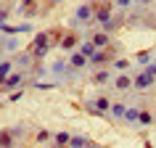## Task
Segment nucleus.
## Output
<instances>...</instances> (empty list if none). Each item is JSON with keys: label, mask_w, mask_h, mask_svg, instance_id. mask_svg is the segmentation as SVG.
<instances>
[{"label": "nucleus", "mask_w": 156, "mask_h": 148, "mask_svg": "<svg viewBox=\"0 0 156 148\" xmlns=\"http://www.w3.org/2000/svg\"><path fill=\"white\" fill-rule=\"evenodd\" d=\"M111 19H114V5H111L108 0H103L101 5H95V24L103 26V24H108Z\"/></svg>", "instance_id": "obj_1"}, {"label": "nucleus", "mask_w": 156, "mask_h": 148, "mask_svg": "<svg viewBox=\"0 0 156 148\" xmlns=\"http://www.w3.org/2000/svg\"><path fill=\"white\" fill-rule=\"evenodd\" d=\"M74 21L77 24H90V21H95V5H90V3L80 5V8L74 11Z\"/></svg>", "instance_id": "obj_2"}, {"label": "nucleus", "mask_w": 156, "mask_h": 148, "mask_svg": "<svg viewBox=\"0 0 156 148\" xmlns=\"http://www.w3.org/2000/svg\"><path fill=\"white\" fill-rule=\"evenodd\" d=\"M151 85H156V79L151 77L148 72H140V74H135V87L138 90H148Z\"/></svg>", "instance_id": "obj_3"}, {"label": "nucleus", "mask_w": 156, "mask_h": 148, "mask_svg": "<svg viewBox=\"0 0 156 148\" xmlns=\"http://www.w3.org/2000/svg\"><path fill=\"white\" fill-rule=\"evenodd\" d=\"M90 42H93V45H95V50H103V48H106V45H108V42H111V37H108V34L103 32V29H101V32H93Z\"/></svg>", "instance_id": "obj_4"}, {"label": "nucleus", "mask_w": 156, "mask_h": 148, "mask_svg": "<svg viewBox=\"0 0 156 148\" xmlns=\"http://www.w3.org/2000/svg\"><path fill=\"white\" fill-rule=\"evenodd\" d=\"M111 106H114V103H111V100L106 98V95H98V98H95V103H93V111H98V114H106V111H111Z\"/></svg>", "instance_id": "obj_5"}, {"label": "nucleus", "mask_w": 156, "mask_h": 148, "mask_svg": "<svg viewBox=\"0 0 156 148\" xmlns=\"http://www.w3.org/2000/svg\"><path fill=\"white\" fill-rule=\"evenodd\" d=\"M108 61H111V53H108V50H95V53L90 56V64L95 66V69L103 66V64H108Z\"/></svg>", "instance_id": "obj_6"}, {"label": "nucleus", "mask_w": 156, "mask_h": 148, "mask_svg": "<svg viewBox=\"0 0 156 148\" xmlns=\"http://www.w3.org/2000/svg\"><path fill=\"white\" fill-rule=\"evenodd\" d=\"M87 64H90V58L82 56L80 50H77V53H72V61H69V66H72V69H82V66H87Z\"/></svg>", "instance_id": "obj_7"}, {"label": "nucleus", "mask_w": 156, "mask_h": 148, "mask_svg": "<svg viewBox=\"0 0 156 148\" xmlns=\"http://www.w3.org/2000/svg\"><path fill=\"white\" fill-rule=\"evenodd\" d=\"M19 82H21V74H8V77H5V79H3V90L8 93V90H13V87H19Z\"/></svg>", "instance_id": "obj_8"}, {"label": "nucleus", "mask_w": 156, "mask_h": 148, "mask_svg": "<svg viewBox=\"0 0 156 148\" xmlns=\"http://www.w3.org/2000/svg\"><path fill=\"white\" fill-rule=\"evenodd\" d=\"M132 85H135V79H130L127 74H119V77L114 79V87H116V90H130Z\"/></svg>", "instance_id": "obj_9"}, {"label": "nucleus", "mask_w": 156, "mask_h": 148, "mask_svg": "<svg viewBox=\"0 0 156 148\" xmlns=\"http://www.w3.org/2000/svg\"><path fill=\"white\" fill-rule=\"evenodd\" d=\"M77 42H80V37L69 32V34H64V37H61V42H58V45H61L64 50H74V45H77Z\"/></svg>", "instance_id": "obj_10"}, {"label": "nucleus", "mask_w": 156, "mask_h": 148, "mask_svg": "<svg viewBox=\"0 0 156 148\" xmlns=\"http://www.w3.org/2000/svg\"><path fill=\"white\" fill-rule=\"evenodd\" d=\"M72 143V135L69 132H56V138H53V148H66Z\"/></svg>", "instance_id": "obj_11"}, {"label": "nucleus", "mask_w": 156, "mask_h": 148, "mask_svg": "<svg viewBox=\"0 0 156 148\" xmlns=\"http://www.w3.org/2000/svg\"><path fill=\"white\" fill-rule=\"evenodd\" d=\"M108 79H111V74H108L106 69H98V72L93 74V85H106Z\"/></svg>", "instance_id": "obj_12"}, {"label": "nucleus", "mask_w": 156, "mask_h": 148, "mask_svg": "<svg viewBox=\"0 0 156 148\" xmlns=\"http://www.w3.org/2000/svg\"><path fill=\"white\" fill-rule=\"evenodd\" d=\"M127 108H130L127 103H119V100H116L114 106H111V114H114L116 119H124V114H127Z\"/></svg>", "instance_id": "obj_13"}, {"label": "nucleus", "mask_w": 156, "mask_h": 148, "mask_svg": "<svg viewBox=\"0 0 156 148\" xmlns=\"http://www.w3.org/2000/svg\"><path fill=\"white\" fill-rule=\"evenodd\" d=\"M119 24H122V16L116 13V16L111 19L108 24H103V26H101V29H103V32H106V34H111V32H114V29H116V26H119Z\"/></svg>", "instance_id": "obj_14"}, {"label": "nucleus", "mask_w": 156, "mask_h": 148, "mask_svg": "<svg viewBox=\"0 0 156 148\" xmlns=\"http://www.w3.org/2000/svg\"><path fill=\"white\" fill-rule=\"evenodd\" d=\"M0 146L3 148H13V140H11V132L3 130V135H0Z\"/></svg>", "instance_id": "obj_15"}, {"label": "nucleus", "mask_w": 156, "mask_h": 148, "mask_svg": "<svg viewBox=\"0 0 156 148\" xmlns=\"http://www.w3.org/2000/svg\"><path fill=\"white\" fill-rule=\"evenodd\" d=\"M138 116H140V108H127V114H124V119H127V122H138Z\"/></svg>", "instance_id": "obj_16"}, {"label": "nucleus", "mask_w": 156, "mask_h": 148, "mask_svg": "<svg viewBox=\"0 0 156 148\" xmlns=\"http://www.w3.org/2000/svg\"><path fill=\"white\" fill-rule=\"evenodd\" d=\"M80 53H82V56H87V58H90L93 53H95V45H93V42H82V48H80Z\"/></svg>", "instance_id": "obj_17"}, {"label": "nucleus", "mask_w": 156, "mask_h": 148, "mask_svg": "<svg viewBox=\"0 0 156 148\" xmlns=\"http://www.w3.org/2000/svg\"><path fill=\"white\" fill-rule=\"evenodd\" d=\"M111 66H114V69H119V72H124V69L130 66V61H127V58H116V61H111Z\"/></svg>", "instance_id": "obj_18"}, {"label": "nucleus", "mask_w": 156, "mask_h": 148, "mask_svg": "<svg viewBox=\"0 0 156 148\" xmlns=\"http://www.w3.org/2000/svg\"><path fill=\"white\" fill-rule=\"evenodd\" d=\"M11 66H13L11 61H3V64H0V77H3V79H5V77L11 74Z\"/></svg>", "instance_id": "obj_19"}, {"label": "nucleus", "mask_w": 156, "mask_h": 148, "mask_svg": "<svg viewBox=\"0 0 156 148\" xmlns=\"http://www.w3.org/2000/svg\"><path fill=\"white\" fill-rule=\"evenodd\" d=\"M138 122H140V124H151V122H154V116L148 114V111H140V116H138Z\"/></svg>", "instance_id": "obj_20"}, {"label": "nucleus", "mask_w": 156, "mask_h": 148, "mask_svg": "<svg viewBox=\"0 0 156 148\" xmlns=\"http://www.w3.org/2000/svg\"><path fill=\"white\" fill-rule=\"evenodd\" d=\"M48 138H50V132H48V130H40V132H37V143H45Z\"/></svg>", "instance_id": "obj_21"}, {"label": "nucleus", "mask_w": 156, "mask_h": 148, "mask_svg": "<svg viewBox=\"0 0 156 148\" xmlns=\"http://www.w3.org/2000/svg\"><path fill=\"white\" fill-rule=\"evenodd\" d=\"M3 48H5V50H16V40H13V37L5 40V42H3Z\"/></svg>", "instance_id": "obj_22"}, {"label": "nucleus", "mask_w": 156, "mask_h": 148, "mask_svg": "<svg viewBox=\"0 0 156 148\" xmlns=\"http://www.w3.org/2000/svg\"><path fill=\"white\" fill-rule=\"evenodd\" d=\"M151 61V53H138V64H148Z\"/></svg>", "instance_id": "obj_23"}, {"label": "nucleus", "mask_w": 156, "mask_h": 148, "mask_svg": "<svg viewBox=\"0 0 156 148\" xmlns=\"http://www.w3.org/2000/svg\"><path fill=\"white\" fill-rule=\"evenodd\" d=\"M146 72H148V74H151V77L156 79V61H154V64H148V66H146Z\"/></svg>", "instance_id": "obj_24"}, {"label": "nucleus", "mask_w": 156, "mask_h": 148, "mask_svg": "<svg viewBox=\"0 0 156 148\" xmlns=\"http://www.w3.org/2000/svg\"><path fill=\"white\" fill-rule=\"evenodd\" d=\"M130 3H132V0H116V5H119V8H127Z\"/></svg>", "instance_id": "obj_25"}, {"label": "nucleus", "mask_w": 156, "mask_h": 148, "mask_svg": "<svg viewBox=\"0 0 156 148\" xmlns=\"http://www.w3.org/2000/svg\"><path fill=\"white\" fill-rule=\"evenodd\" d=\"M135 3H138V5H148V3H151V0H135Z\"/></svg>", "instance_id": "obj_26"}, {"label": "nucleus", "mask_w": 156, "mask_h": 148, "mask_svg": "<svg viewBox=\"0 0 156 148\" xmlns=\"http://www.w3.org/2000/svg\"><path fill=\"white\" fill-rule=\"evenodd\" d=\"M53 3H61V0H53Z\"/></svg>", "instance_id": "obj_27"}]
</instances>
